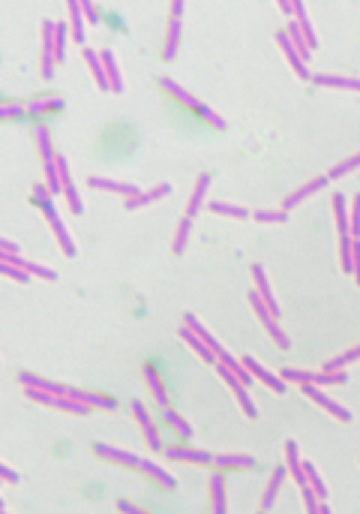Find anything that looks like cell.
Returning a JSON list of instances; mask_svg holds the SVG:
<instances>
[{
  "instance_id": "cell-6",
  "label": "cell",
  "mask_w": 360,
  "mask_h": 514,
  "mask_svg": "<svg viewBox=\"0 0 360 514\" xmlns=\"http://www.w3.org/2000/svg\"><path fill=\"white\" fill-rule=\"evenodd\" d=\"M300 388H303V394H306L309 400H313V403H318V406H322L324 412H330V415H333L336 421H343V424H348V421H352V412H348V409L343 406V403L330 400V397H327V394H324V391L318 388V385H300Z\"/></svg>"
},
{
  "instance_id": "cell-45",
  "label": "cell",
  "mask_w": 360,
  "mask_h": 514,
  "mask_svg": "<svg viewBox=\"0 0 360 514\" xmlns=\"http://www.w3.org/2000/svg\"><path fill=\"white\" fill-rule=\"evenodd\" d=\"M54 66H57L54 55L52 52H43V57H39V76H43L45 82H52V78H54Z\"/></svg>"
},
{
  "instance_id": "cell-48",
  "label": "cell",
  "mask_w": 360,
  "mask_h": 514,
  "mask_svg": "<svg viewBox=\"0 0 360 514\" xmlns=\"http://www.w3.org/2000/svg\"><path fill=\"white\" fill-rule=\"evenodd\" d=\"M82 9H84V22L87 24H99V22H103V18H99L103 13H99L96 3H82Z\"/></svg>"
},
{
  "instance_id": "cell-53",
  "label": "cell",
  "mask_w": 360,
  "mask_h": 514,
  "mask_svg": "<svg viewBox=\"0 0 360 514\" xmlns=\"http://www.w3.org/2000/svg\"><path fill=\"white\" fill-rule=\"evenodd\" d=\"M279 9H283V15H288V22L294 18V0H279Z\"/></svg>"
},
{
  "instance_id": "cell-4",
  "label": "cell",
  "mask_w": 360,
  "mask_h": 514,
  "mask_svg": "<svg viewBox=\"0 0 360 514\" xmlns=\"http://www.w3.org/2000/svg\"><path fill=\"white\" fill-rule=\"evenodd\" d=\"M39 208H43V214H45L48 226H52V231H54V238H57L60 250H63L66 256H75V253H78V250H75V241L69 238V231H66V226H63V220L57 217V208H54V201H45V205H39Z\"/></svg>"
},
{
  "instance_id": "cell-52",
  "label": "cell",
  "mask_w": 360,
  "mask_h": 514,
  "mask_svg": "<svg viewBox=\"0 0 360 514\" xmlns=\"http://www.w3.org/2000/svg\"><path fill=\"white\" fill-rule=\"evenodd\" d=\"M0 476H3V481H9V485H15V481H18V472L13 466H6V463L0 466Z\"/></svg>"
},
{
  "instance_id": "cell-17",
  "label": "cell",
  "mask_w": 360,
  "mask_h": 514,
  "mask_svg": "<svg viewBox=\"0 0 360 514\" xmlns=\"http://www.w3.org/2000/svg\"><path fill=\"white\" fill-rule=\"evenodd\" d=\"M142 382L147 385L150 397L156 400V406H159V409H163V406H168V394H165V385H163V379H159V373L153 370V364H142Z\"/></svg>"
},
{
  "instance_id": "cell-46",
  "label": "cell",
  "mask_w": 360,
  "mask_h": 514,
  "mask_svg": "<svg viewBox=\"0 0 360 514\" xmlns=\"http://www.w3.org/2000/svg\"><path fill=\"white\" fill-rule=\"evenodd\" d=\"M0 271H3V277L15 280V283H30V274L24 268H18V265H6V262H0Z\"/></svg>"
},
{
  "instance_id": "cell-31",
  "label": "cell",
  "mask_w": 360,
  "mask_h": 514,
  "mask_svg": "<svg viewBox=\"0 0 360 514\" xmlns=\"http://www.w3.org/2000/svg\"><path fill=\"white\" fill-rule=\"evenodd\" d=\"M213 466H219V469H255L258 463L253 455H213Z\"/></svg>"
},
{
  "instance_id": "cell-16",
  "label": "cell",
  "mask_w": 360,
  "mask_h": 514,
  "mask_svg": "<svg viewBox=\"0 0 360 514\" xmlns=\"http://www.w3.org/2000/svg\"><path fill=\"white\" fill-rule=\"evenodd\" d=\"M30 136H33V145H36L39 159H43V163H54V159H57V150L52 148V133H48V127H45V124H33Z\"/></svg>"
},
{
  "instance_id": "cell-8",
  "label": "cell",
  "mask_w": 360,
  "mask_h": 514,
  "mask_svg": "<svg viewBox=\"0 0 360 514\" xmlns=\"http://www.w3.org/2000/svg\"><path fill=\"white\" fill-rule=\"evenodd\" d=\"M240 361H243V364L249 367V373H253V376H255V382H264V385H267L270 391H273V394H285L288 382H285L283 376H276V373H270L264 364H258V361H255L253 355H243Z\"/></svg>"
},
{
  "instance_id": "cell-12",
  "label": "cell",
  "mask_w": 360,
  "mask_h": 514,
  "mask_svg": "<svg viewBox=\"0 0 360 514\" xmlns=\"http://www.w3.org/2000/svg\"><path fill=\"white\" fill-rule=\"evenodd\" d=\"M210 184H213V175H210V171H202V175L195 178V187H193L189 201H186V217H195L198 210L207 205V190H210Z\"/></svg>"
},
{
  "instance_id": "cell-2",
  "label": "cell",
  "mask_w": 360,
  "mask_h": 514,
  "mask_svg": "<svg viewBox=\"0 0 360 514\" xmlns=\"http://www.w3.org/2000/svg\"><path fill=\"white\" fill-rule=\"evenodd\" d=\"M213 367H216V373H219V376L225 379V385L234 391V397H237V403H240V409H243V415H246V418H258V409H255V403H253V397H249L246 385H243V382H240V379L234 376V370H232V367H225L223 361H216Z\"/></svg>"
},
{
  "instance_id": "cell-21",
  "label": "cell",
  "mask_w": 360,
  "mask_h": 514,
  "mask_svg": "<svg viewBox=\"0 0 360 514\" xmlns=\"http://www.w3.org/2000/svg\"><path fill=\"white\" fill-rule=\"evenodd\" d=\"M177 334L189 343V349H193V352H195V355L202 358V361H207V364H216V352L210 349L207 343H204L202 337H198V334H195V331L189 328V325H180V328H177Z\"/></svg>"
},
{
  "instance_id": "cell-5",
  "label": "cell",
  "mask_w": 360,
  "mask_h": 514,
  "mask_svg": "<svg viewBox=\"0 0 360 514\" xmlns=\"http://www.w3.org/2000/svg\"><path fill=\"white\" fill-rule=\"evenodd\" d=\"M163 455L174 463H198V466H213V451L186 448V445H165Z\"/></svg>"
},
{
  "instance_id": "cell-47",
  "label": "cell",
  "mask_w": 360,
  "mask_h": 514,
  "mask_svg": "<svg viewBox=\"0 0 360 514\" xmlns=\"http://www.w3.org/2000/svg\"><path fill=\"white\" fill-rule=\"evenodd\" d=\"M300 490H303V508H306L309 514H318V502H322V499L315 497V490L309 487V485H303Z\"/></svg>"
},
{
  "instance_id": "cell-19",
  "label": "cell",
  "mask_w": 360,
  "mask_h": 514,
  "mask_svg": "<svg viewBox=\"0 0 360 514\" xmlns=\"http://www.w3.org/2000/svg\"><path fill=\"white\" fill-rule=\"evenodd\" d=\"M180 34H183V22H174V18H168V30H165V39H163V52H159V57H163L165 64H172V60L177 57Z\"/></svg>"
},
{
  "instance_id": "cell-54",
  "label": "cell",
  "mask_w": 360,
  "mask_h": 514,
  "mask_svg": "<svg viewBox=\"0 0 360 514\" xmlns=\"http://www.w3.org/2000/svg\"><path fill=\"white\" fill-rule=\"evenodd\" d=\"M0 253H13V256H18V247L13 244V241H0Z\"/></svg>"
},
{
  "instance_id": "cell-44",
  "label": "cell",
  "mask_w": 360,
  "mask_h": 514,
  "mask_svg": "<svg viewBox=\"0 0 360 514\" xmlns=\"http://www.w3.org/2000/svg\"><path fill=\"white\" fill-rule=\"evenodd\" d=\"M0 117L3 120H15V117H30L24 103H3L0 106Z\"/></svg>"
},
{
  "instance_id": "cell-29",
  "label": "cell",
  "mask_w": 360,
  "mask_h": 514,
  "mask_svg": "<svg viewBox=\"0 0 360 514\" xmlns=\"http://www.w3.org/2000/svg\"><path fill=\"white\" fill-rule=\"evenodd\" d=\"M99 57H103L105 64V73H108V85H112V94H123V76H120V66H117V57L112 48H103L99 52Z\"/></svg>"
},
{
  "instance_id": "cell-27",
  "label": "cell",
  "mask_w": 360,
  "mask_h": 514,
  "mask_svg": "<svg viewBox=\"0 0 360 514\" xmlns=\"http://www.w3.org/2000/svg\"><path fill=\"white\" fill-rule=\"evenodd\" d=\"M313 85H315V87L354 90V94H360V78H345V76H324V73H315V76H313Z\"/></svg>"
},
{
  "instance_id": "cell-11",
  "label": "cell",
  "mask_w": 360,
  "mask_h": 514,
  "mask_svg": "<svg viewBox=\"0 0 360 514\" xmlns=\"http://www.w3.org/2000/svg\"><path fill=\"white\" fill-rule=\"evenodd\" d=\"M87 187L105 190V193H114V196H123V199H133V196L142 193V187L126 184V180H112V178H103V175H90L87 178Z\"/></svg>"
},
{
  "instance_id": "cell-33",
  "label": "cell",
  "mask_w": 360,
  "mask_h": 514,
  "mask_svg": "<svg viewBox=\"0 0 360 514\" xmlns=\"http://www.w3.org/2000/svg\"><path fill=\"white\" fill-rule=\"evenodd\" d=\"M163 421H165V424L172 427V430H174V433H177V436L183 439V442H189V439H193V427H189L186 421H183V415H177V412H174L172 406H163Z\"/></svg>"
},
{
  "instance_id": "cell-34",
  "label": "cell",
  "mask_w": 360,
  "mask_h": 514,
  "mask_svg": "<svg viewBox=\"0 0 360 514\" xmlns=\"http://www.w3.org/2000/svg\"><path fill=\"white\" fill-rule=\"evenodd\" d=\"M204 208H207V210H213V214H219V217H232V220H246V217H253L246 208H240V205H228V201H219V199H210Z\"/></svg>"
},
{
  "instance_id": "cell-18",
  "label": "cell",
  "mask_w": 360,
  "mask_h": 514,
  "mask_svg": "<svg viewBox=\"0 0 360 514\" xmlns=\"http://www.w3.org/2000/svg\"><path fill=\"white\" fill-rule=\"evenodd\" d=\"M156 85H159V87H163V90H165V94H168V97H174V99H177V103H183V106L189 108V112H193V108H195V103H198V97L193 94V90H186L183 85H177V82H174V78H168V76H159V78H156Z\"/></svg>"
},
{
  "instance_id": "cell-9",
  "label": "cell",
  "mask_w": 360,
  "mask_h": 514,
  "mask_svg": "<svg viewBox=\"0 0 360 514\" xmlns=\"http://www.w3.org/2000/svg\"><path fill=\"white\" fill-rule=\"evenodd\" d=\"M90 451H93L96 457L120 463V466H126V469H138V466H142V457H135L133 451H120L114 445H105V442H93V445H90Z\"/></svg>"
},
{
  "instance_id": "cell-20",
  "label": "cell",
  "mask_w": 360,
  "mask_h": 514,
  "mask_svg": "<svg viewBox=\"0 0 360 514\" xmlns=\"http://www.w3.org/2000/svg\"><path fill=\"white\" fill-rule=\"evenodd\" d=\"M69 397L87 403L90 409H103V412H117V400L108 394H96V391H82V388H69Z\"/></svg>"
},
{
  "instance_id": "cell-41",
  "label": "cell",
  "mask_w": 360,
  "mask_h": 514,
  "mask_svg": "<svg viewBox=\"0 0 360 514\" xmlns=\"http://www.w3.org/2000/svg\"><path fill=\"white\" fill-rule=\"evenodd\" d=\"M253 220L267 223V226H283L288 220V210H253Z\"/></svg>"
},
{
  "instance_id": "cell-55",
  "label": "cell",
  "mask_w": 360,
  "mask_h": 514,
  "mask_svg": "<svg viewBox=\"0 0 360 514\" xmlns=\"http://www.w3.org/2000/svg\"><path fill=\"white\" fill-rule=\"evenodd\" d=\"M318 514H330V506H327V502H324V499H322V502H318Z\"/></svg>"
},
{
  "instance_id": "cell-14",
  "label": "cell",
  "mask_w": 360,
  "mask_h": 514,
  "mask_svg": "<svg viewBox=\"0 0 360 514\" xmlns=\"http://www.w3.org/2000/svg\"><path fill=\"white\" fill-rule=\"evenodd\" d=\"M285 476H288V466H276L273 472H270V481H267V487L262 493V499H258V511H270V508H273L279 490H283Z\"/></svg>"
},
{
  "instance_id": "cell-15",
  "label": "cell",
  "mask_w": 360,
  "mask_h": 514,
  "mask_svg": "<svg viewBox=\"0 0 360 514\" xmlns=\"http://www.w3.org/2000/svg\"><path fill=\"white\" fill-rule=\"evenodd\" d=\"M24 108H27L30 117H43V115H52V112H63L66 103H63V97L48 94V97H33V99H27Z\"/></svg>"
},
{
  "instance_id": "cell-43",
  "label": "cell",
  "mask_w": 360,
  "mask_h": 514,
  "mask_svg": "<svg viewBox=\"0 0 360 514\" xmlns=\"http://www.w3.org/2000/svg\"><path fill=\"white\" fill-rule=\"evenodd\" d=\"M348 220H352V238L354 241H360V193L352 199V208H348Z\"/></svg>"
},
{
  "instance_id": "cell-30",
  "label": "cell",
  "mask_w": 360,
  "mask_h": 514,
  "mask_svg": "<svg viewBox=\"0 0 360 514\" xmlns=\"http://www.w3.org/2000/svg\"><path fill=\"white\" fill-rule=\"evenodd\" d=\"M66 13H69V27H73L75 45H84V9H82V3H78V0H69Z\"/></svg>"
},
{
  "instance_id": "cell-25",
  "label": "cell",
  "mask_w": 360,
  "mask_h": 514,
  "mask_svg": "<svg viewBox=\"0 0 360 514\" xmlns=\"http://www.w3.org/2000/svg\"><path fill=\"white\" fill-rule=\"evenodd\" d=\"M18 382H22L24 388H43V391H52V394H69L66 385H60V382H52V379H43V376H36V373H30V370H22V373H18Z\"/></svg>"
},
{
  "instance_id": "cell-40",
  "label": "cell",
  "mask_w": 360,
  "mask_h": 514,
  "mask_svg": "<svg viewBox=\"0 0 360 514\" xmlns=\"http://www.w3.org/2000/svg\"><path fill=\"white\" fill-rule=\"evenodd\" d=\"M357 169H360V154H354V157L343 159V163H336L333 169L327 171V178H330V180H336V178H345V175H352V171H357Z\"/></svg>"
},
{
  "instance_id": "cell-1",
  "label": "cell",
  "mask_w": 360,
  "mask_h": 514,
  "mask_svg": "<svg viewBox=\"0 0 360 514\" xmlns=\"http://www.w3.org/2000/svg\"><path fill=\"white\" fill-rule=\"evenodd\" d=\"M249 304H253V310H255L258 322H262V325H264V331H267L270 337H273V343H276V346H279V349H292V340H288V334H285L283 328H279L276 316H273V313H270V310H267V304L262 301V295H258L255 289L249 292Z\"/></svg>"
},
{
  "instance_id": "cell-10",
  "label": "cell",
  "mask_w": 360,
  "mask_h": 514,
  "mask_svg": "<svg viewBox=\"0 0 360 514\" xmlns=\"http://www.w3.org/2000/svg\"><path fill=\"white\" fill-rule=\"evenodd\" d=\"M207 493H210V511L213 514H225L228 502H225V476L223 469L213 466V472L207 476Z\"/></svg>"
},
{
  "instance_id": "cell-37",
  "label": "cell",
  "mask_w": 360,
  "mask_h": 514,
  "mask_svg": "<svg viewBox=\"0 0 360 514\" xmlns=\"http://www.w3.org/2000/svg\"><path fill=\"white\" fill-rule=\"evenodd\" d=\"M189 235H193V217H183L177 223V231H174V241H172V253L180 256L189 244Z\"/></svg>"
},
{
  "instance_id": "cell-36",
  "label": "cell",
  "mask_w": 360,
  "mask_h": 514,
  "mask_svg": "<svg viewBox=\"0 0 360 514\" xmlns=\"http://www.w3.org/2000/svg\"><path fill=\"white\" fill-rule=\"evenodd\" d=\"M333 214H336V226H339V235H352V220H348V201L343 193H333Z\"/></svg>"
},
{
  "instance_id": "cell-38",
  "label": "cell",
  "mask_w": 360,
  "mask_h": 514,
  "mask_svg": "<svg viewBox=\"0 0 360 514\" xmlns=\"http://www.w3.org/2000/svg\"><path fill=\"white\" fill-rule=\"evenodd\" d=\"M352 244H354L352 235H339V265H343L345 274H352V271H354V265H352Z\"/></svg>"
},
{
  "instance_id": "cell-24",
  "label": "cell",
  "mask_w": 360,
  "mask_h": 514,
  "mask_svg": "<svg viewBox=\"0 0 360 514\" xmlns=\"http://www.w3.org/2000/svg\"><path fill=\"white\" fill-rule=\"evenodd\" d=\"M84 64L90 66V76H93V82H96L99 90H112V85H108L105 64H103V57H99V52H93V48L84 45Z\"/></svg>"
},
{
  "instance_id": "cell-39",
  "label": "cell",
  "mask_w": 360,
  "mask_h": 514,
  "mask_svg": "<svg viewBox=\"0 0 360 514\" xmlns=\"http://www.w3.org/2000/svg\"><path fill=\"white\" fill-rule=\"evenodd\" d=\"M357 358H360V343H357V346H352L348 352H343V355L324 361V370H345V364H352V361H357Z\"/></svg>"
},
{
  "instance_id": "cell-49",
  "label": "cell",
  "mask_w": 360,
  "mask_h": 514,
  "mask_svg": "<svg viewBox=\"0 0 360 514\" xmlns=\"http://www.w3.org/2000/svg\"><path fill=\"white\" fill-rule=\"evenodd\" d=\"M33 201H36V205L52 201V190H48V184H33Z\"/></svg>"
},
{
  "instance_id": "cell-3",
  "label": "cell",
  "mask_w": 360,
  "mask_h": 514,
  "mask_svg": "<svg viewBox=\"0 0 360 514\" xmlns=\"http://www.w3.org/2000/svg\"><path fill=\"white\" fill-rule=\"evenodd\" d=\"M133 415H135V421H138V427H142V436H144V442H147V448H150V451H163L165 442H163V436H159L153 418L147 415L144 400H133Z\"/></svg>"
},
{
  "instance_id": "cell-23",
  "label": "cell",
  "mask_w": 360,
  "mask_h": 514,
  "mask_svg": "<svg viewBox=\"0 0 360 514\" xmlns=\"http://www.w3.org/2000/svg\"><path fill=\"white\" fill-rule=\"evenodd\" d=\"M285 466H288V476L294 478V485L303 487L306 485V472H303V460H300V455H297V442L294 439L285 442Z\"/></svg>"
},
{
  "instance_id": "cell-22",
  "label": "cell",
  "mask_w": 360,
  "mask_h": 514,
  "mask_svg": "<svg viewBox=\"0 0 360 514\" xmlns=\"http://www.w3.org/2000/svg\"><path fill=\"white\" fill-rule=\"evenodd\" d=\"M253 280H255V292H258V295H262V301L267 304V310H270V313H273V316L279 319V313H283V310H279L276 298H273V292H270L267 274H264V268H262V265H253Z\"/></svg>"
},
{
  "instance_id": "cell-35",
  "label": "cell",
  "mask_w": 360,
  "mask_h": 514,
  "mask_svg": "<svg viewBox=\"0 0 360 514\" xmlns=\"http://www.w3.org/2000/svg\"><path fill=\"white\" fill-rule=\"evenodd\" d=\"M285 34H288V39H292V45L297 48V55L303 57V60H309V55H313V48H309V43H306V36H303V30H300V24L294 22H288V27H285Z\"/></svg>"
},
{
  "instance_id": "cell-50",
  "label": "cell",
  "mask_w": 360,
  "mask_h": 514,
  "mask_svg": "<svg viewBox=\"0 0 360 514\" xmlns=\"http://www.w3.org/2000/svg\"><path fill=\"white\" fill-rule=\"evenodd\" d=\"M117 511H123V514H142V506H135V502H129V499H117Z\"/></svg>"
},
{
  "instance_id": "cell-13",
  "label": "cell",
  "mask_w": 360,
  "mask_h": 514,
  "mask_svg": "<svg viewBox=\"0 0 360 514\" xmlns=\"http://www.w3.org/2000/svg\"><path fill=\"white\" fill-rule=\"evenodd\" d=\"M327 184H330V178H327V175H318V178H313V180H306L303 187H297L294 193H288V196H285V201H283V210H292V208H297L300 201H306L309 196H315L318 190H324Z\"/></svg>"
},
{
  "instance_id": "cell-26",
  "label": "cell",
  "mask_w": 360,
  "mask_h": 514,
  "mask_svg": "<svg viewBox=\"0 0 360 514\" xmlns=\"http://www.w3.org/2000/svg\"><path fill=\"white\" fill-rule=\"evenodd\" d=\"M168 193H172V184H156L153 190H147V193H138L133 199H123V208L126 210H135V208H142V205H153V201L165 199Z\"/></svg>"
},
{
  "instance_id": "cell-51",
  "label": "cell",
  "mask_w": 360,
  "mask_h": 514,
  "mask_svg": "<svg viewBox=\"0 0 360 514\" xmlns=\"http://www.w3.org/2000/svg\"><path fill=\"white\" fill-rule=\"evenodd\" d=\"M186 3L183 0H172V6H168V18H174V22H180V15H183Z\"/></svg>"
},
{
  "instance_id": "cell-32",
  "label": "cell",
  "mask_w": 360,
  "mask_h": 514,
  "mask_svg": "<svg viewBox=\"0 0 360 514\" xmlns=\"http://www.w3.org/2000/svg\"><path fill=\"white\" fill-rule=\"evenodd\" d=\"M193 115H195L198 120H204V124H207V127H213V129H216V133H225V129H228V124H225V117H223V115H216V112H213V108H210V106H204V103H202V99H198V103H195V108H193Z\"/></svg>"
},
{
  "instance_id": "cell-28",
  "label": "cell",
  "mask_w": 360,
  "mask_h": 514,
  "mask_svg": "<svg viewBox=\"0 0 360 514\" xmlns=\"http://www.w3.org/2000/svg\"><path fill=\"white\" fill-rule=\"evenodd\" d=\"M138 472L142 476H147V478H153L159 487H165V490H174L177 487V478L174 476H168V472L159 466V463H153V460H142V466H138Z\"/></svg>"
},
{
  "instance_id": "cell-7",
  "label": "cell",
  "mask_w": 360,
  "mask_h": 514,
  "mask_svg": "<svg viewBox=\"0 0 360 514\" xmlns=\"http://www.w3.org/2000/svg\"><path fill=\"white\" fill-rule=\"evenodd\" d=\"M276 45L283 48V55H285V60H288V66L294 69V76H297V78H303V82H313V73H309L306 60L297 55V48L292 45V39H288L285 30H279V34H276Z\"/></svg>"
},
{
  "instance_id": "cell-42",
  "label": "cell",
  "mask_w": 360,
  "mask_h": 514,
  "mask_svg": "<svg viewBox=\"0 0 360 514\" xmlns=\"http://www.w3.org/2000/svg\"><path fill=\"white\" fill-rule=\"evenodd\" d=\"M63 196H66V201H69V210L78 217V214H84V201H82V196H78V190H75V184H66L63 187Z\"/></svg>"
}]
</instances>
